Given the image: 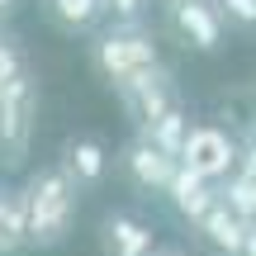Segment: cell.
Listing matches in <instances>:
<instances>
[{
  "mask_svg": "<svg viewBox=\"0 0 256 256\" xmlns=\"http://www.w3.org/2000/svg\"><path fill=\"white\" fill-rule=\"evenodd\" d=\"M24 204H28V247H38V252L62 247L76 223V180L62 166H48L28 180Z\"/></svg>",
  "mask_w": 256,
  "mask_h": 256,
  "instance_id": "6da1fadb",
  "label": "cell"
},
{
  "mask_svg": "<svg viewBox=\"0 0 256 256\" xmlns=\"http://www.w3.org/2000/svg\"><path fill=\"white\" fill-rule=\"evenodd\" d=\"M34 114H38V86H34V76L19 66V72L0 86V152H5V166H19L28 156Z\"/></svg>",
  "mask_w": 256,
  "mask_h": 256,
  "instance_id": "7a4b0ae2",
  "label": "cell"
},
{
  "mask_svg": "<svg viewBox=\"0 0 256 256\" xmlns=\"http://www.w3.org/2000/svg\"><path fill=\"white\" fill-rule=\"evenodd\" d=\"M95 66H100L104 81L128 86L133 76H142L147 66H156V43H152L147 34H138L133 24L110 28V34L95 38Z\"/></svg>",
  "mask_w": 256,
  "mask_h": 256,
  "instance_id": "3957f363",
  "label": "cell"
},
{
  "mask_svg": "<svg viewBox=\"0 0 256 256\" xmlns=\"http://www.w3.org/2000/svg\"><path fill=\"white\" fill-rule=\"evenodd\" d=\"M180 166H190V171H200L204 180L218 185L223 176L238 166V142H232L223 128L214 124H190L185 128V142H180V156H176Z\"/></svg>",
  "mask_w": 256,
  "mask_h": 256,
  "instance_id": "277c9868",
  "label": "cell"
},
{
  "mask_svg": "<svg viewBox=\"0 0 256 256\" xmlns=\"http://www.w3.org/2000/svg\"><path fill=\"white\" fill-rule=\"evenodd\" d=\"M119 166H124L128 185H133L138 194H166V185H171V171H176V156H171V152H162V147H156L152 138L142 133V138H133V142L124 147Z\"/></svg>",
  "mask_w": 256,
  "mask_h": 256,
  "instance_id": "5b68a950",
  "label": "cell"
},
{
  "mask_svg": "<svg viewBox=\"0 0 256 256\" xmlns=\"http://www.w3.org/2000/svg\"><path fill=\"white\" fill-rule=\"evenodd\" d=\"M171 28L194 52H214L223 43V19H218V10L209 0H176L171 5Z\"/></svg>",
  "mask_w": 256,
  "mask_h": 256,
  "instance_id": "8992f818",
  "label": "cell"
},
{
  "mask_svg": "<svg viewBox=\"0 0 256 256\" xmlns=\"http://www.w3.org/2000/svg\"><path fill=\"white\" fill-rule=\"evenodd\" d=\"M152 247H156V232L138 214L114 209L100 218V252L104 256H152Z\"/></svg>",
  "mask_w": 256,
  "mask_h": 256,
  "instance_id": "52a82bcc",
  "label": "cell"
},
{
  "mask_svg": "<svg viewBox=\"0 0 256 256\" xmlns=\"http://www.w3.org/2000/svg\"><path fill=\"white\" fill-rule=\"evenodd\" d=\"M200 242L209 247L214 256H242V238H247V218H238V214L228 209L223 200H214L209 209L200 214Z\"/></svg>",
  "mask_w": 256,
  "mask_h": 256,
  "instance_id": "ba28073f",
  "label": "cell"
},
{
  "mask_svg": "<svg viewBox=\"0 0 256 256\" xmlns=\"http://www.w3.org/2000/svg\"><path fill=\"white\" fill-rule=\"evenodd\" d=\"M166 194H171V204H176V214H180V218L200 223V214L209 209L214 200H218V185H214V180H204L200 171H190V166H180V162H176Z\"/></svg>",
  "mask_w": 256,
  "mask_h": 256,
  "instance_id": "9c48e42d",
  "label": "cell"
},
{
  "mask_svg": "<svg viewBox=\"0 0 256 256\" xmlns=\"http://www.w3.org/2000/svg\"><path fill=\"white\" fill-rule=\"evenodd\" d=\"M62 171L72 176L76 185H100L104 171H110V152H104L100 138H72L62 152Z\"/></svg>",
  "mask_w": 256,
  "mask_h": 256,
  "instance_id": "30bf717a",
  "label": "cell"
},
{
  "mask_svg": "<svg viewBox=\"0 0 256 256\" xmlns=\"http://www.w3.org/2000/svg\"><path fill=\"white\" fill-rule=\"evenodd\" d=\"M43 10L62 34H90L104 14V0H43Z\"/></svg>",
  "mask_w": 256,
  "mask_h": 256,
  "instance_id": "8fae6325",
  "label": "cell"
},
{
  "mask_svg": "<svg viewBox=\"0 0 256 256\" xmlns=\"http://www.w3.org/2000/svg\"><path fill=\"white\" fill-rule=\"evenodd\" d=\"M218 200L228 204V209L238 214V218L256 223V180H252L247 171H238V166H232V171L218 180Z\"/></svg>",
  "mask_w": 256,
  "mask_h": 256,
  "instance_id": "7c38bea8",
  "label": "cell"
},
{
  "mask_svg": "<svg viewBox=\"0 0 256 256\" xmlns=\"http://www.w3.org/2000/svg\"><path fill=\"white\" fill-rule=\"evenodd\" d=\"M185 128H190V114L180 110V104H166L162 114H156L152 124H147V138H152L162 152L180 156V142H185Z\"/></svg>",
  "mask_w": 256,
  "mask_h": 256,
  "instance_id": "4fadbf2b",
  "label": "cell"
},
{
  "mask_svg": "<svg viewBox=\"0 0 256 256\" xmlns=\"http://www.w3.org/2000/svg\"><path fill=\"white\" fill-rule=\"evenodd\" d=\"M218 19L238 34H256V0H214Z\"/></svg>",
  "mask_w": 256,
  "mask_h": 256,
  "instance_id": "5bb4252c",
  "label": "cell"
},
{
  "mask_svg": "<svg viewBox=\"0 0 256 256\" xmlns=\"http://www.w3.org/2000/svg\"><path fill=\"white\" fill-rule=\"evenodd\" d=\"M19 66H24V62H19V48H14V43H10V38H5V34H0V86H5V81H10V76H14V72H19Z\"/></svg>",
  "mask_w": 256,
  "mask_h": 256,
  "instance_id": "9a60e30c",
  "label": "cell"
},
{
  "mask_svg": "<svg viewBox=\"0 0 256 256\" xmlns=\"http://www.w3.org/2000/svg\"><path fill=\"white\" fill-rule=\"evenodd\" d=\"M142 0H104V14H119V19H138Z\"/></svg>",
  "mask_w": 256,
  "mask_h": 256,
  "instance_id": "2e32d148",
  "label": "cell"
},
{
  "mask_svg": "<svg viewBox=\"0 0 256 256\" xmlns=\"http://www.w3.org/2000/svg\"><path fill=\"white\" fill-rule=\"evenodd\" d=\"M238 171H247V176H252V180H256V142H252V147H247V152H242V156H238Z\"/></svg>",
  "mask_w": 256,
  "mask_h": 256,
  "instance_id": "e0dca14e",
  "label": "cell"
},
{
  "mask_svg": "<svg viewBox=\"0 0 256 256\" xmlns=\"http://www.w3.org/2000/svg\"><path fill=\"white\" fill-rule=\"evenodd\" d=\"M152 256H190V252H185L180 242H156V247H152Z\"/></svg>",
  "mask_w": 256,
  "mask_h": 256,
  "instance_id": "ac0fdd59",
  "label": "cell"
},
{
  "mask_svg": "<svg viewBox=\"0 0 256 256\" xmlns=\"http://www.w3.org/2000/svg\"><path fill=\"white\" fill-rule=\"evenodd\" d=\"M242 256H256V223H247V238H242Z\"/></svg>",
  "mask_w": 256,
  "mask_h": 256,
  "instance_id": "d6986e66",
  "label": "cell"
},
{
  "mask_svg": "<svg viewBox=\"0 0 256 256\" xmlns=\"http://www.w3.org/2000/svg\"><path fill=\"white\" fill-rule=\"evenodd\" d=\"M10 10H14V0H0V14H10Z\"/></svg>",
  "mask_w": 256,
  "mask_h": 256,
  "instance_id": "ffe728a7",
  "label": "cell"
},
{
  "mask_svg": "<svg viewBox=\"0 0 256 256\" xmlns=\"http://www.w3.org/2000/svg\"><path fill=\"white\" fill-rule=\"evenodd\" d=\"M252 142H256V119H252Z\"/></svg>",
  "mask_w": 256,
  "mask_h": 256,
  "instance_id": "44dd1931",
  "label": "cell"
}]
</instances>
